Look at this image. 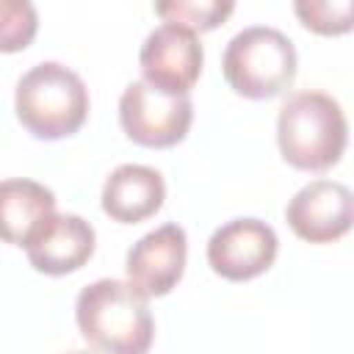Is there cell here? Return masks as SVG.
Returning <instances> with one entry per match:
<instances>
[{"instance_id":"1","label":"cell","mask_w":354,"mask_h":354,"mask_svg":"<svg viewBox=\"0 0 354 354\" xmlns=\"http://www.w3.org/2000/svg\"><path fill=\"white\" fill-rule=\"evenodd\" d=\"M75 321L80 337L100 351L144 354L155 337L149 296L130 279H97L77 293Z\"/></svg>"},{"instance_id":"2","label":"cell","mask_w":354,"mask_h":354,"mask_svg":"<svg viewBox=\"0 0 354 354\" xmlns=\"http://www.w3.org/2000/svg\"><path fill=\"white\" fill-rule=\"evenodd\" d=\"M277 144L299 171L332 169L348 144V122L337 100L324 91H293L277 116Z\"/></svg>"},{"instance_id":"3","label":"cell","mask_w":354,"mask_h":354,"mask_svg":"<svg viewBox=\"0 0 354 354\" xmlns=\"http://www.w3.org/2000/svg\"><path fill=\"white\" fill-rule=\"evenodd\" d=\"M14 111L33 138L58 141L83 127L88 116V88L69 66L44 61L19 77Z\"/></svg>"},{"instance_id":"4","label":"cell","mask_w":354,"mask_h":354,"mask_svg":"<svg viewBox=\"0 0 354 354\" xmlns=\"http://www.w3.org/2000/svg\"><path fill=\"white\" fill-rule=\"evenodd\" d=\"M221 69L235 94L271 100L290 88L296 77V47L282 30L252 25L230 39Z\"/></svg>"},{"instance_id":"5","label":"cell","mask_w":354,"mask_h":354,"mask_svg":"<svg viewBox=\"0 0 354 354\" xmlns=\"http://www.w3.org/2000/svg\"><path fill=\"white\" fill-rule=\"evenodd\" d=\"M119 122L133 144L166 149L188 136L194 105L188 94H171L147 80H133L119 97Z\"/></svg>"},{"instance_id":"6","label":"cell","mask_w":354,"mask_h":354,"mask_svg":"<svg viewBox=\"0 0 354 354\" xmlns=\"http://www.w3.org/2000/svg\"><path fill=\"white\" fill-rule=\"evenodd\" d=\"M277 252L279 238L274 227L260 218H232L207 241L210 268L230 282H246L266 274L274 266Z\"/></svg>"},{"instance_id":"7","label":"cell","mask_w":354,"mask_h":354,"mask_svg":"<svg viewBox=\"0 0 354 354\" xmlns=\"http://www.w3.org/2000/svg\"><path fill=\"white\" fill-rule=\"evenodd\" d=\"M202 41L196 39V30L163 22L155 28L138 53V66L147 83L171 91V94H188L194 83L202 75Z\"/></svg>"},{"instance_id":"8","label":"cell","mask_w":354,"mask_h":354,"mask_svg":"<svg viewBox=\"0 0 354 354\" xmlns=\"http://www.w3.org/2000/svg\"><path fill=\"white\" fill-rule=\"evenodd\" d=\"M290 230L307 243H332L354 227V194L335 180H313L285 207Z\"/></svg>"},{"instance_id":"9","label":"cell","mask_w":354,"mask_h":354,"mask_svg":"<svg viewBox=\"0 0 354 354\" xmlns=\"http://www.w3.org/2000/svg\"><path fill=\"white\" fill-rule=\"evenodd\" d=\"M188 238L180 224H163L138 238L124 260L127 279L149 299L166 296L177 288L185 271Z\"/></svg>"},{"instance_id":"10","label":"cell","mask_w":354,"mask_h":354,"mask_svg":"<svg viewBox=\"0 0 354 354\" xmlns=\"http://www.w3.org/2000/svg\"><path fill=\"white\" fill-rule=\"evenodd\" d=\"M94 227L75 213H53L25 243L28 260L39 274L64 277L83 268L94 254Z\"/></svg>"},{"instance_id":"11","label":"cell","mask_w":354,"mask_h":354,"mask_svg":"<svg viewBox=\"0 0 354 354\" xmlns=\"http://www.w3.org/2000/svg\"><path fill=\"white\" fill-rule=\"evenodd\" d=\"M166 183L160 171L141 163L116 166L102 185V210L119 224H138L160 210Z\"/></svg>"},{"instance_id":"12","label":"cell","mask_w":354,"mask_h":354,"mask_svg":"<svg viewBox=\"0 0 354 354\" xmlns=\"http://www.w3.org/2000/svg\"><path fill=\"white\" fill-rule=\"evenodd\" d=\"M55 213V194L36 180H3L0 185V218L8 243L22 246L33 232Z\"/></svg>"},{"instance_id":"13","label":"cell","mask_w":354,"mask_h":354,"mask_svg":"<svg viewBox=\"0 0 354 354\" xmlns=\"http://www.w3.org/2000/svg\"><path fill=\"white\" fill-rule=\"evenodd\" d=\"M235 0H155V14L163 22L191 28L196 33L216 30L230 19Z\"/></svg>"},{"instance_id":"14","label":"cell","mask_w":354,"mask_h":354,"mask_svg":"<svg viewBox=\"0 0 354 354\" xmlns=\"http://www.w3.org/2000/svg\"><path fill=\"white\" fill-rule=\"evenodd\" d=\"M293 14L318 36H343L354 30V0H293Z\"/></svg>"},{"instance_id":"15","label":"cell","mask_w":354,"mask_h":354,"mask_svg":"<svg viewBox=\"0 0 354 354\" xmlns=\"http://www.w3.org/2000/svg\"><path fill=\"white\" fill-rule=\"evenodd\" d=\"M39 19L30 0H0V50H25L36 36Z\"/></svg>"}]
</instances>
